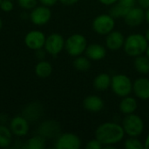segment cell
Segmentation results:
<instances>
[{
  "label": "cell",
  "mask_w": 149,
  "mask_h": 149,
  "mask_svg": "<svg viewBox=\"0 0 149 149\" xmlns=\"http://www.w3.org/2000/svg\"><path fill=\"white\" fill-rule=\"evenodd\" d=\"M126 134L121 124L117 122H105L95 130V138L100 141L103 148L107 145L114 146L120 142Z\"/></svg>",
  "instance_id": "cell-1"
},
{
  "label": "cell",
  "mask_w": 149,
  "mask_h": 149,
  "mask_svg": "<svg viewBox=\"0 0 149 149\" xmlns=\"http://www.w3.org/2000/svg\"><path fill=\"white\" fill-rule=\"evenodd\" d=\"M148 45L145 35L141 33H132L125 38L123 45L125 52L130 57H137L146 52Z\"/></svg>",
  "instance_id": "cell-2"
},
{
  "label": "cell",
  "mask_w": 149,
  "mask_h": 149,
  "mask_svg": "<svg viewBox=\"0 0 149 149\" xmlns=\"http://www.w3.org/2000/svg\"><path fill=\"white\" fill-rule=\"evenodd\" d=\"M86 38L79 33H74L65 39V49L72 57H78L85 53L87 47Z\"/></svg>",
  "instance_id": "cell-3"
},
{
  "label": "cell",
  "mask_w": 149,
  "mask_h": 149,
  "mask_svg": "<svg viewBox=\"0 0 149 149\" xmlns=\"http://www.w3.org/2000/svg\"><path fill=\"white\" fill-rule=\"evenodd\" d=\"M111 89L118 97L128 96L133 92V81L126 74H115L112 77Z\"/></svg>",
  "instance_id": "cell-4"
},
{
  "label": "cell",
  "mask_w": 149,
  "mask_h": 149,
  "mask_svg": "<svg viewBox=\"0 0 149 149\" xmlns=\"http://www.w3.org/2000/svg\"><path fill=\"white\" fill-rule=\"evenodd\" d=\"M121 125L125 134L129 137H139L143 133L145 127L143 120L135 113L125 115Z\"/></svg>",
  "instance_id": "cell-5"
},
{
  "label": "cell",
  "mask_w": 149,
  "mask_h": 149,
  "mask_svg": "<svg viewBox=\"0 0 149 149\" xmlns=\"http://www.w3.org/2000/svg\"><path fill=\"white\" fill-rule=\"evenodd\" d=\"M93 30L99 35L107 36L113 31L115 27V18L110 14L98 15L93 21Z\"/></svg>",
  "instance_id": "cell-6"
},
{
  "label": "cell",
  "mask_w": 149,
  "mask_h": 149,
  "mask_svg": "<svg viewBox=\"0 0 149 149\" xmlns=\"http://www.w3.org/2000/svg\"><path fill=\"white\" fill-rule=\"evenodd\" d=\"M65 40L59 33H52L46 37L44 49L46 53L52 56L58 55L65 49Z\"/></svg>",
  "instance_id": "cell-7"
},
{
  "label": "cell",
  "mask_w": 149,
  "mask_h": 149,
  "mask_svg": "<svg viewBox=\"0 0 149 149\" xmlns=\"http://www.w3.org/2000/svg\"><path fill=\"white\" fill-rule=\"evenodd\" d=\"M80 138L73 133L60 134L55 141L56 149H79L81 147Z\"/></svg>",
  "instance_id": "cell-8"
},
{
  "label": "cell",
  "mask_w": 149,
  "mask_h": 149,
  "mask_svg": "<svg viewBox=\"0 0 149 149\" xmlns=\"http://www.w3.org/2000/svg\"><path fill=\"white\" fill-rule=\"evenodd\" d=\"M29 18L31 22L35 25H45L52 18V10H50V7L42 4L39 6H36L32 10H31Z\"/></svg>",
  "instance_id": "cell-9"
},
{
  "label": "cell",
  "mask_w": 149,
  "mask_h": 149,
  "mask_svg": "<svg viewBox=\"0 0 149 149\" xmlns=\"http://www.w3.org/2000/svg\"><path fill=\"white\" fill-rule=\"evenodd\" d=\"M46 36L38 30H32L24 36V45L31 50L37 51L44 48Z\"/></svg>",
  "instance_id": "cell-10"
},
{
  "label": "cell",
  "mask_w": 149,
  "mask_h": 149,
  "mask_svg": "<svg viewBox=\"0 0 149 149\" xmlns=\"http://www.w3.org/2000/svg\"><path fill=\"white\" fill-rule=\"evenodd\" d=\"M30 122L26 118L22 116H15L10 121V129L12 132L13 135L17 137H24L25 136L30 128Z\"/></svg>",
  "instance_id": "cell-11"
},
{
  "label": "cell",
  "mask_w": 149,
  "mask_h": 149,
  "mask_svg": "<svg viewBox=\"0 0 149 149\" xmlns=\"http://www.w3.org/2000/svg\"><path fill=\"white\" fill-rule=\"evenodd\" d=\"M38 134L46 139H56L60 134V125L55 120H45L38 127Z\"/></svg>",
  "instance_id": "cell-12"
},
{
  "label": "cell",
  "mask_w": 149,
  "mask_h": 149,
  "mask_svg": "<svg viewBox=\"0 0 149 149\" xmlns=\"http://www.w3.org/2000/svg\"><path fill=\"white\" fill-rule=\"evenodd\" d=\"M125 23L130 27L140 26L145 21V10L140 6H134L124 17Z\"/></svg>",
  "instance_id": "cell-13"
},
{
  "label": "cell",
  "mask_w": 149,
  "mask_h": 149,
  "mask_svg": "<svg viewBox=\"0 0 149 149\" xmlns=\"http://www.w3.org/2000/svg\"><path fill=\"white\" fill-rule=\"evenodd\" d=\"M133 92L134 95L141 100H149V79L140 77L133 82Z\"/></svg>",
  "instance_id": "cell-14"
},
{
  "label": "cell",
  "mask_w": 149,
  "mask_h": 149,
  "mask_svg": "<svg viewBox=\"0 0 149 149\" xmlns=\"http://www.w3.org/2000/svg\"><path fill=\"white\" fill-rule=\"evenodd\" d=\"M125 36L119 31H113L106 37V46L111 51H118L121 49L125 43Z\"/></svg>",
  "instance_id": "cell-15"
},
{
  "label": "cell",
  "mask_w": 149,
  "mask_h": 149,
  "mask_svg": "<svg viewBox=\"0 0 149 149\" xmlns=\"http://www.w3.org/2000/svg\"><path fill=\"white\" fill-rule=\"evenodd\" d=\"M85 54L90 60L100 61V60H102L106 57L107 49L105 46L98 43L90 44L87 45Z\"/></svg>",
  "instance_id": "cell-16"
},
{
  "label": "cell",
  "mask_w": 149,
  "mask_h": 149,
  "mask_svg": "<svg viewBox=\"0 0 149 149\" xmlns=\"http://www.w3.org/2000/svg\"><path fill=\"white\" fill-rule=\"evenodd\" d=\"M104 100L98 95H89L83 100V107L91 113L100 112L104 108Z\"/></svg>",
  "instance_id": "cell-17"
},
{
  "label": "cell",
  "mask_w": 149,
  "mask_h": 149,
  "mask_svg": "<svg viewBox=\"0 0 149 149\" xmlns=\"http://www.w3.org/2000/svg\"><path fill=\"white\" fill-rule=\"evenodd\" d=\"M43 113V107L38 102H33L26 106L23 112V116L28 120L29 122L38 120Z\"/></svg>",
  "instance_id": "cell-18"
},
{
  "label": "cell",
  "mask_w": 149,
  "mask_h": 149,
  "mask_svg": "<svg viewBox=\"0 0 149 149\" xmlns=\"http://www.w3.org/2000/svg\"><path fill=\"white\" fill-rule=\"evenodd\" d=\"M119 108L120 113L124 115L134 113L138 108V102L135 98L128 95L122 98L121 101L120 102Z\"/></svg>",
  "instance_id": "cell-19"
},
{
  "label": "cell",
  "mask_w": 149,
  "mask_h": 149,
  "mask_svg": "<svg viewBox=\"0 0 149 149\" xmlns=\"http://www.w3.org/2000/svg\"><path fill=\"white\" fill-rule=\"evenodd\" d=\"M112 77L107 73H100L93 80V86L97 91H106L111 86Z\"/></svg>",
  "instance_id": "cell-20"
},
{
  "label": "cell",
  "mask_w": 149,
  "mask_h": 149,
  "mask_svg": "<svg viewBox=\"0 0 149 149\" xmlns=\"http://www.w3.org/2000/svg\"><path fill=\"white\" fill-rule=\"evenodd\" d=\"M52 72V65L47 60H40L35 66V73L41 79L48 78Z\"/></svg>",
  "instance_id": "cell-21"
},
{
  "label": "cell",
  "mask_w": 149,
  "mask_h": 149,
  "mask_svg": "<svg viewBox=\"0 0 149 149\" xmlns=\"http://www.w3.org/2000/svg\"><path fill=\"white\" fill-rule=\"evenodd\" d=\"M13 140V134L10 127L3 124H0V148H9Z\"/></svg>",
  "instance_id": "cell-22"
},
{
  "label": "cell",
  "mask_w": 149,
  "mask_h": 149,
  "mask_svg": "<svg viewBox=\"0 0 149 149\" xmlns=\"http://www.w3.org/2000/svg\"><path fill=\"white\" fill-rule=\"evenodd\" d=\"M135 70L142 75L149 74V58L146 55H140L135 57L134 61Z\"/></svg>",
  "instance_id": "cell-23"
},
{
  "label": "cell",
  "mask_w": 149,
  "mask_h": 149,
  "mask_svg": "<svg viewBox=\"0 0 149 149\" xmlns=\"http://www.w3.org/2000/svg\"><path fill=\"white\" fill-rule=\"evenodd\" d=\"M45 147V139L39 134L29 138L23 146L24 148L26 149H44Z\"/></svg>",
  "instance_id": "cell-24"
},
{
  "label": "cell",
  "mask_w": 149,
  "mask_h": 149,
  "mask_svg": "<svg viewBox=\"0 0 149 149\" xmlns=\"http://www.w3.org/2000/svg\"><path fill=\"white\" fill-rule=\"evenodd\" d=\"M73 67L80 72H85L90 69L91 67V60L86 56H78L75 57L72 62Z\"/></svg>",
  "instance_id": "cell-25"
},
{
  "label": "cell",
  "mask_w": 149,
  "mask_h": 149,
  "mask_svg": "<svg viewBox=\"0 0 149 149\" xmlns=\"http://www.w3.org/2000/svg\"><path fill=\"white\" fill-rule=\"evenodd\" d=\"M130 9L123 6L121 3H120L119 2L115 3L114 4H113L111 6V9L109 10V14L113 17V18H120L123 17L127 15V13L129 11Z\"/></svg>",
  "instance_id": "cell-26"
},
{
  "label": "cell",
  "mask_w": 149,
  "mask_h": 149,
  "mask_svg": "<svg viewBox=\"0 0 149 149\" xmlns=\"http://www.w3.org/2000/svg\"><path fill=\"white\" fill-rule=\"evenodd\" d=\"M124 148L126 149H143L144 144L138 139V137H129L124 142Z\"/></svg>",
  "instance_id": "cell-27"
},
{
  "label": "cell",
  "mask_w": 149,
  "mask_h": 149,
  "mask_svg": "<svg viewBox=\"0 0 149 149\" xmlns=\"http://www.w3.org/2000/svg\"><path fill=\"white\" fill-rule=\"evenodd\" d=\"M17 4L24 10H32L37 6L38 0H17Z\"/></svg>",
  "instance_id": "cell-28"
},
{
  "label": "cell",
  "mask_w": 149,
  "mask_h": 149,
  "mask_svg": "<svg viewBox=\"0 0 149 149\" xmlns=\"http://www.w3.org/2000/svg\"><path fill=\"white\" fill-rule=\"evenodd\" d=\"M14 8L13 0H2L0 3V9L3 12H10Z\"/></svg>",
  "instance_id": "cell-29"
},
{
  "label": "cell",
  "mask_w": 149,
  "mask_h": 149,
  "mask_svg": "<svg viewBox=\"0 0 149 149\" xmlns=\"http://www.w3.org/2000/svg\"><path fill=\"white\" fill-rule=\"evenodd\" d=\"M86 149H101L103 148V145L100 143V141L99 140H97L96 138L90 140L87 144L86 145Z\"/></svg>",
  "instance_id": "cell-30"
},
{
  "label": "cell",
  "mask_w": 149,
  "mask_h": 149,
  "mask_svg": "<svg viewBox=\"0 0 149 149\" xmlns=\"http://www.w3.org/2000/svg\"><path fill=\"white\" fill-rule=\"evenodd\" d=\"M118 2L128 9L133 8L134 6H135L136 3V0H118Z\"/></svg>",
  "instance_id": "cell-31"
},
{
  "label": "cell",
  "mask_w": 149,
  "mask_h": 149,
  "mask_svg": "<svg viewBox=\"0 0 149 149\" xmlns=\"http://www.w3.org/2000/svg\"><path fill=\"white\" fill-rule=\"evenodd\" d=\"M58 0H38V3H40L42 5L47 6V7H52L58 3Z\"/></svg>",
  "instance_id": "cell-32"
},
{
  "label": "cell",
  "mask_w": 149,
  "mask_h": 149,
  "mask_svg": "<svg viewBox=\"0 0 149 149\" xmlns=\"http://www.w3.org/2000/svg\"><path fill=\"white\" fill-rule=\"evenodd\" d=\"M136 3L138 6L141 7L144 10H147L149 8V0H136Z\"/></svg>",
  "instance_id": "cell-33"
},
{
  "label": "cell",
  "mask_w": 149,
  "mask_h": 149,
  "mask_svg": "<svg viewBox=\"0 0 149 149\" xmlns=\"http://www.w3.org/2000/svg\"><path fill=\"white\" fill-rule=\"evenodd\" d=\"M99 2L106 6H112L113 4H114L115 3L118 2V0H99Z\"/></svg>",
  "instance_id": "cell-34"
},
{
  "label": "cell",
  "mask_w": 149,
  "mask_h": 149,
  "mask_svg": "<svg viewBox=\"0 0 149 149\" xmlns=\"http://www.w3.org/2000/svg\"><path fill=\"white\" fill-rule=\"evenodd\" d=\"M36 52H37V57H38V58H39L40 60L44 59V58H45V52H46L45 49L42 48V49L37 50Z\"/></svg>",
  "instance_id": "cell-35"
},
{
  "label": "cell",
  "mask_w": 149,
  "mask_h": 149,
  "mask_svg": "<svg viewBox=\"0 0 149 149\" xmlns=\"http://www.w3.org/2000/svg\"><path fill=\"white\" fill-rule=\"evenodd\" d=\"M58 1L65 5H73L77 3L79 0H58Z\"/></svg>",
  "instance_id": "cell-36"
},
{
  "label": "cell",
  "mask_w": 149,
  "mask_h": 149,
  "mask_svg": "<svg viewBox=\"0 0 149 149\" xmlns=\"http://www.w3.org/2000/svg\"><path fill=\"white\" fill-rule=\"evenodd\" d=\"M144 148L149 149V134H148V136L146 137L145 142H144Z\"/></svg>",
  "instance_id": "cell-37"
},
{
  "label": "cell",
  "mask_w": 149,
  "mask_h": 149,
  "mask_svg": "<svg viewBox=\"0 0 149 149\" xmlns=\"http://www.w3.org/2000/svg\"><path fill=\"white\" fill-rule=\"evenodd\" d=\"M145 20L147 21V23L149 24V8L146 10L145 11Z\"/></svg>",
  "instance_id": "cell-38"
},
{
  "label": "cell",
  "mask_w": 149,
  "mask_h": 149,
  "mask_svg": "<svg viewBox=\"0 0 149 149\" xmlns=\"http://www.w3.org/2000/svg\"><path fill=\"white\" fill-rule=\"evenodd\" d=\"M145 37H146V38H147V40L148 41L149 43V28L146 31V33H145Z\"/></svg>",
  "instance_id": "cell-39"
},
{
  "label": "cell",
  "mask_w": 149,
  "mask_h": 149,
  "mask_svg": "<svg viewBox=\"0 0 149 149\" xmlns=\"http://www.w3.org/2000/svg\"><path fill=\"white\" fill-rule=\"evenodd\" d=\"M146 56L148 57L149 58V44H148V48H147V50H146Z\"/></svg>",
  "instance_id": "cell-40"
},
{
  "label": "cell",
  "mask_w": 149,
  "mask_h": 149,
  "mask_svg": "<svg viewBox=\"0 0 149 149\" xmlns=\"http://www.w3.org/2000/svg\"><path fill=\"white\" fill-rule=\"evenodd\" d=\"M2 27H3V21H2V19L0 18V31H1Z\"/></svg>",
  "instance_id": "cell-41"
},
{
  "label": "cell",
  "mask_w": 149,
  "mask_h": 149,
  "mask_svg": "<svg viewBox=\"0 0 149 149\" xmlns=\"http://www.w3.org/2000/svg\"><path fill=\"white\" fill-rule=\"evenodd\" d=\"M1 2H2V0H0V3H1Z\"/></svg>",
  "instance_id": "cell-42"
}]
</instances>
